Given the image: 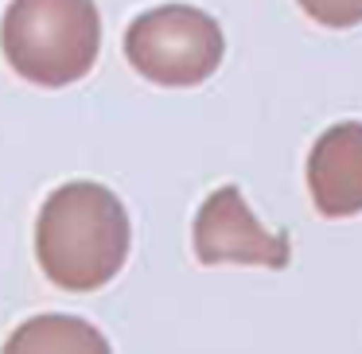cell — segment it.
Wrapping results in <instances>:
<instances>
[{"label": "cell", "mask_w": 362, "mask_h": 354, "mask_svg": "<svg viewBox=\"0 0 362 354\" xmlns=\"http://www.w3.org/2000/svg\"><path fill=\"white\" fill-rule=\"evenodd\" d=\"M296 4L304 8V16H312L323 28H335V32L362 24V0H296Z\"/></svg>", "instance_id": "7"}, {"label": "cell", "mask_w": 362, "mask_h": 354, "mask_svg": "<svg viewBox=\"0 0 362 354\" xmlns=\"http://www.w3.org/2000/svg\"><path fill=\"white\" fill-rule=\"evenodd\" d=\"M0 354H113L110 338L78 315L43 312L20 323Z\"/></svg>", "instance_id": "6"}, {"label": "cell", "mask_w": 362, "mask_h": 354, "mask_svg": "<svg viewBox=\"0 0 362 354\" xmlns=\"http://www.w3.org/2000/svg\"><path fill=\"white\" fill-rule=\"evenodd\" d=\"M226 55V40L214 16L191 4H160L129 24L125 59L141 78L168 90L206 82Z\"/></svg>", "instance_id": "3"}, {"label": "cell", "mask_w": 362, "mask_h": 354, "mask_svg": "<svg viewBox=\"0 0 362 354\" xmlns=\"http://www.w3.org/2000/svg\"><path fill=\"white\" fill-rule=\"evenodd\" d=\"M195 257L203 265H261V269H284L292 261L288 237L269 234L253 211L245 206L242 187L211 191L195 214Z\"/></svg>", "instance_id": "4"}, {"label": "cell", "mask_w": 362, "mask_h": 354, "mask_svg": "<svg viewBox=\"0 0 362 354\" xmlns=\"http://www.w3.org/2000/svg\"><path fill=\"white\" fill-rule=\"evenodd\" d=\"M308 191L323 218L362 214V121H339L312 144Z\"/></svg>", "instance_id": "5"}, {"label": "cell", "mask_w": 362, "mask_h": 354, "mask_svg": "<svg viewBox=\"0 0 362 354\" xmlns=\"http://www.w3.org/2000/svg\"><path fill=\"white\" fill-rule=\"evenodd\" d=\"M129 214L110 187L90 179L63 183L35 218V257L55 288L98 292L125 269Z\"/></svg>", "instance_id": "1"}, {"label": "cell", "mask_w": 362, "mask_h": 354, "mask_svg": "<svg viewBox=\"0 0 362 354\" xmlns=\"http://www.w3.org/2000/svg\"><path fill=\"white\" fill-rule=\"evenodd\" d=\"M0 51L24 82L63 90L86 78L102 51L94 0H12L0 20Z\"/></svg>", "instance_id": "2"}]
</instances>
